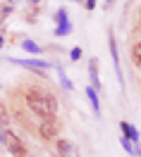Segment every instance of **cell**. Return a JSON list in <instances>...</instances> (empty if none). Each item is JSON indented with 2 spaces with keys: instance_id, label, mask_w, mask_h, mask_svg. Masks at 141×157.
Here are the masks:
<instances>
[{
  "instance_id": "3",
  "label": "cell",
  "mask_w": 141,
  "mask_h": 157,
  "mask_svg": "<svg viewBox=\"0 0 141 157\" xmlns=\"http://www.w3.org/2000/svg\"><path fill=\"white\" fill-rule=\"evenodd\" d=\"M58 155L60 157H79V147L65 140V138H58Z\"/></svg>"
},
{
  "instance_id": "15",
  "label": "cell",
  "mask_w": 141,
  "mask_h": 157,
  "mask_svg": "<svg viewBox=\"0 0 141 157\" xmlns=\"http://www.w3.org/2000/svg\"><path fill=\"white\" fill-rule=\"evenodd\" d=\"M96 7V0H86V10H93Z\"/></svg>"
},
{
  "instance_id": "9",
  "label": "cell",
  "mask_w": 141,
  "mask_h": 157,
  "mask_svg": "<svg viewBox=\"0 0 141 157\" xmlns=\"http://www.w3.org/2000/svg\"><path fill=\"white\" fill-rule=\"evenodd\" d=\"M86 95H89V100H91V107H93V112H96V114H101V102H98V93L91 88V86H86Z\"/></svg>"
},
{
  "instance_id": "2",
  "label": "cell",
  "mask_w": 141,
  "mask_h": 157,
  "mask_svg": "<svg viewBox=\"0 0 141 157\" xmlns=\"http://www.w3.org/2000/svg\"><path fill=\"white\" fill-rule=\"evenodd\" d=\"M2 143L10 150L12 157H26V147H24L19 136H14V131H5V133H2Z\"/></svg>"
},
{
  "instance_id": "4",
  "label": "cell",
  "mask_w": 141,
  "mask_h": 157,
  "mask_svg": "<svg viewBox=\"0 0 141 157\" xmlns=\"http://www.w3.org/2000/svg\"><path fill=\"white\" fill-rule=\"evenodd\" d=\"M108 45H110V52H112V64H115V71H117V78H120V86H124V81H122V69H120V55H117V43H115L112 31L108 33Z\"/></svg>"
},
{
  "instance_id": "16",
  "label": "cell",
  "mask_w": 141,
  "mask_h": 157,
  "mask_svg": "<svg viewBox=\"0 0 141 157\" xmlns=\"http://www.w3.org/2000/svg\"><path fill=\"white\" fill-rule=\"evenodd\" d=\"M36 2H38V0H31V5H36Z\"/></svg>"
},
{
  "instance_id": "7",
  "label": "cell",
  "mask_w": 141,
  "mask_h": 157,
  "mask_svg": "<svg viewBox=\"0 0 141 157\" xmlns=\"http://www.w3.org/2000/svg\"><path fill=\"white\" fill-rule=\"evenodd\" d=\"M120 128H122V133H124V138H127V140H131L134 145L139 143V131L131 126L129 121H122V124H120Z\"/></svg>"
},
{
  "instance_id": "17",
  "label": "cell",
  "mask_w": 141,
  "mask_h": 157,
  "mask_svg": "<svg viewBox=\"0 0 141 157\" xmlns=\"http://www.w3.org/2000/svg\"><path fill=\"white\" fill-rule=\"evenodd\" d=\"M105 2H108V5H110V2H112V0H105Z\"/></svg>"
},
{
  "instance_id": "14",
  "label": "cell",
  "mask_w": 141,
  "mask_h": 157,
  "mask_svg": "<svg viewBox=\"0 0 141 157\" xmlns=\"http://www.w3.org/2000/svg\"><path fill=\"white\" fill-rule=\"evenodd\" d=\"M79 57H81V50L74 48V50H72V59H79Z\"/></svg>"
},
{
  "instance_id": "8",
  "label": "cell",
  "mask_w": 141,
  "mask_h": 157,
  "mask_svg": "<svg viewBox=\"0 0 141 157\" xmlns=\"http://www.w3.org/2000/svg\"><path fill=\"white\" fill-rule=\"evenodd\" d=\"M58 24H60V26H58L55 33H58V36H67V33H70V21H67V12L65 10L58 12Z\"/></svg>"
},
{
  "instance_id": "6",
  "label": "cell",
  "mask_w": 141,
  "mask_h": 157,
  "mask_svg": "<svg viewBox=\"0 0 141 157\" xmlns=\"http://www.w3.org/2000/svg\"><path fill=\"white\" fill-rule=\"evenodd\" d=\"M89 78H91V88H93V90L101 88V78H98V59H96V57L91 59V64H89Z\"/></svg>"
},
{
  "instance_id": "5",
  "label": "cell",
  "mask_w": 141,
  "mask_h": 157,
  "mask_svg": "<svg viewBox=\"0 0 141 157\" xmlns=\"http://www.w3.org/2000/svg\"><path fill=\"white\" fill-rule=\"evenodd\" d=\"M53 119L55 117H50V119H46V121H43V124H41V136L46 138V140H53V138L58 136V121H53Z\"/></svg>"
},
{
  "instance_id": "10",
  "label": "cell",
  "mask_w": 141,
  "mask_h": 157,
  "mask_svg": "<svg viewBox=\"0 0 141 157\" xmlns=\"http://www.w3.org/2000/svg\"><path fill=\"white\" fill-rule=\"evenodd\" d=\"M131 59H134L136 67L141 69V43H134V45H131Z\"/></svg>"
},
{
  "instance_id": "11",
  "label": "cell",
  "mask_w": 141,
  "mask_h": 157,
  "mask_svg": "<svg viewBox=\"0 0 141 157\" xmlns=\"http://www.w3.org/2000/svg\"><path fill=\"white\" fill-rule=\"evenodd\" d=\"M120 143H122V147H124V150H127L129 155H131V152H134V143H131V140H127V138L122 136V138H120Z\"/></svg>"
},
{
  "instance_id": "1",
  "label": "cell",
  "mask_w": 141,
  "mask_h": 157,
  "mask_svg": "<svg viewBox=\"0 0 141 157\" xmlns=\"http://www.w3.org/2000/svg\"><path fill=\"white\" fill-rule=\"evenodd\" d=\"M26 105L43 119L55 117V112H58V100L50 93H43V90H29L26 93Z\"/></svg>"
},
{
  "instance_id": "12",
  "label": "cell",
  "mask_w": 141,
  "mask_h": 157,
  "mask_svg": "<svg viewBox=\"0 0 141 157\" xmlns=\"http://www.w3.org/2000/svg\"><path fill=\"white\" fill-rule=\"evenodd\" d=\"M24 48H26V50H29V52H38V45H36V43H31V40H26V43H24Z\"/></svg>"
},
{
  "instance_id": "13",
  "label": "cell",
  "mask_w": 141,
  "mask_h": 157,
  "mask_svg": "<svg viewBox=\"0 0 141 157\" xmlns=\"http://www.w3.org/2000/svg\"><path fill=\"white\" fill-rule=\"evenodd\" d=\"M58 71H60V81H62V86H65V88H72V83L67 81V76H65V71H62V69H58Z\"/></svg>"
}]
</instances>
